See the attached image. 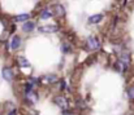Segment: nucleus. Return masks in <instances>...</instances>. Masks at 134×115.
Listing matches in <instances>:
<instances>
[{
	"instance_id": "f3484780",
	"label": "nucleus",
	"mask_w": 134,
	"mask_h": 115,
	"mask_svg": "<svg viewBox=\"0 0 134 115\" xmlns=\"http://www.w3.org/2000/svg\"><path fill=\"white\" fill-rule=\"evenodd\" d=\"M31 91H34V84H33V83H27V84H25V88H24V93L26 94V93H30Z\"/></svg>"
},
{
	"instance_id": "4468645a",
	"label": "nucleus",
	"mask_w": 134,
	"mask_h": 115,
	"mask_svg": "<svg viewBox=\"0 0 134 115\" xmlns=\"http://www.w3.org/2000/svg\"><path fill=\"white\" fill-rule=\"evenodd\" d=\"M43 81L48 83V84H52V83L57 81V76L53 75V74H48V75H44V76H43Z\"/></svg>"
},
{
	"instance_id": "a211bd4d",
	"label": "nucleus",
	"mask_w": 134,
	"mask_h": 115,
	"mask_svg": "<svg viewBox=\"0 0 134 115\" xmlns=\"http://www.w3.org/2000/svg\"><path fill=\"white\" fill-rule=\"evenodd\" d=\"M126 93H128V97H129V100L134 101V85H132V87H129V88H128Z\"/></svg>"
},
{
	"instance_id": "39448f33",
	"label": "nucleus",
	"mask_w": 134,
	"mask_h": 115,
	"mask_svg": "<svg viewBox=\"0 0 134 115\" xmlns=\"http://www.w3.org/2000/svg\"><path fill=\"white\" fill-rule=\"evenodd\" d=\"M20 45H21V38H20V36L14 35V36H12V38H10L9 48H10L12 50H17V49L20 48Z\"/></svg>"
},
{
	"instance_id": "2eb2a0df",
	"label": "nucleus",
	"mask_w": 134,
	"mask_h": 115,
	"mask_svg": "<svg viewBox=\"0 0 134 115\" xmlns=\"http://www.w3.org/2000/svg\"><path fill=\"white\" fill-rule=\"evenodd\" d=\"M18 65L21 67H30V62L25 57H18Z\"/></svg>"
},
{
	"instance_id": "dca6fc26",
	"label": "nucleus",
	"mask_w": 134,
	"mask_h": 115,
	"mask_svg": "<svg viewBox=\"0 0 134 115\" xmlns=\"http://www.w3.org/2000/svg\"><path fill=\"white\" fill-rule=\"evenodd\" d=\"M61 52L63 53H70L72 52V47H70V44H68V43H64V44H61Z\"/></svg>"
},
{
	"instance_id": "4be33fe9",
	"label": "nucleus",
	"mask_w": 134,
	"mask_h": 115,
	"mask_svg": "<svg viewBox=\"0 0 134 115\" xmlns=\"http://www.w3.org/2000/svg\"><path fill=\"white\" fill-rule=\"evenodd\" d=\"M8 115H17V110H16V109H10V110L8 111Z\"/></svg>"
},
{
	"instance_id": "6e6552de",
	"label": "nucleus",
	"mask_w": 134,
	"mask_h": 115,
	"mask_svg": "<svg viewBox=\"0 0 134 115\" xmlns=\"http://www.w3.org/2000/svg\"><path fill=\"white\" fill-rule=\"evenodd\" d=\"M35 29V22L34 21H26L22 25V31L24 33H31Z\"/></svg>"
},
{
	"instance_id": "0eeeda50",
	"label": "nucleus",
	"mask_w": 134,
	"mask_h": 115,
	"mask_svg": "<svg viewBox=\"0 0 134 115\" xmlns=\"http://www.w3.org/2000/svg\"><path fill=\"white\" fill-rule=\"evenodd\" d=\"M128 67H129V65H126V63H124V62H121V61H119V60L113 63V69H115L117 73H125V71L128 70Z\"/></svg>"
},
{
	"instance_id": "20e7f679",
	"label": "nucleus",
	"mask_w": 134,
	"mask_h": 115,
	"mask_svg": "<svg viewBox=\"0 0 134 115\" xmlns=\"http://www.w3.org/2000/svg\"><path fill=\"white\" fill-rule=\"evenodd\" d=\"M39 31L41 33H44V34H52V33H57L59 31V27L56 25H44V26H41L39 27Z\"/></svg>"
},
{
	"instance_id": "f8f14e48",
	"label": "nucleus",
	"mask_w": 134,
	"mask_h": 115,
	"mask_svg": "<svg viewBox=\"0 0 134 115\" xmlns=\"http://www.w3.org/2000/svg\"><path fill=\"white\" fill-rule=\"evenodd\" d=\"M25 98H26V101H29V102L34 104V102H37V101H38V94H37L34 91H31L30 93H26V94H25Z\"/></svg>"
},
{
	"instance_id": "412c9836",
	"label": "nucleus",
	"mask_w": 134,
	"mask_h": 115,
	"mask_svg": "<svg viewBox=\"0 0 134 115\" xmlns=\"http://www.w3.org/2000/svg\"><path fill=\"white\" fill-rule=\"evenodd\" d=\"M61 115H74L70 110H66V109H64V111L61 113Z\"/></svg>"
},
{
	"instance_id": "5701e85b",
	"label": "nucleus",
	"mask_w": 134,
	"mask_h": 115,
	"mask_svg": "<svg viewBox=\"0 0 134 115\" xmlns=\"http://www.w3.org/2000/svg\"><path fill=\"white\" fill-rule=\"evenodd\" d=\"M126 115H130V114H126Z\"/></svg>"
},
{
	"instance_id": "6ab92c4d",
	"label": "nucleus",
	"mask_w": 134,
	"mask_h": 115,
	"mask_svg": "<svg viewBox=\"0 0 134 115\" xmlns=\"http://www.w3.org/2000/svg\"><path fill=\"white\" fill-rule=\"evenodd\" d=\"M77 106L81 107V109H85V107H86V102H85L83 100H78V101H77Z\"/></svg>"
},
{
	"instance_id": "1a4fd4ad",
	"label": "nucleus",
	"mask_w": 134,
	"mask_h": 115,
	"mask_svg": "<svg viewBox=\"0 0 134 115\" xmlns=\"http://www.w3.org/2000/svg\"><path fill=\"white\" fill-rule=\"evenodd\" d=\"M53 14H52V9L51 8H43L41 12H39V18L41 20H48L51 18Z\"/></svg>"
},
{
	"instance_id": "f257e3e1",
	"label": "nucleus",
	"mask_w": 134,
	"mask_h": 115,
	"mask_svg": "<svg viewBox=\"0 0 134 115\" xmlns=\"http://www.w3.org/2000/svg\"><path fill=\"white\" fill-rule=\"evenodd\" d=\"M86 45H87L89 50H98V49H100V40L96 36H90L86 40Z\"/></svg>"
},
{
	"instance_id": "9d476101",
	"label": "nucleus",
	"mask_w": 134,
	"mask_h": 115,
	"mask_svg": "<svg viewBox=\"0 0 134 115\" xmlns=\"http://www.w3.org/2000/svg\"><path fill=\"white\" fill-rule=\"evenodd\" d=\"M119 61H121V62L129 65V63H130V54H129V52H126V50L121 52V53L119 54Z\"/></svg>"
},
{
	"instance_id": "ddd939ff",
	"label": "nucleus",
	"mask_w": 134,
	"mask_h": 115,
	"mask_svg": "<svg viewBox=\"0 0 134 115\" xmlns=\"http://www.w3.org/2000/svg\"><path fill=\"white\" fill-rule=\"evenodd\" d=\"M29 18H30V14H27V13L18 14L14 17V22H26V21H29Z\"/></svg>"
},
{
	"instance_id": "9b49d317",
	"label": "nucleus",
	"mask_w": 134,
	"mask_h": 115,
	"mask_svg": "<svg viewBox=\"0 0 134 115\" xmlns=\"http://www.w3.org/2000/svg\"><path fill=\"white\" fill-rule=\"evenodd\" d=\"M103 18H104V16L103 14H94V16H91L89 18V23H92V25H95V23H99V22H102L103 21Z\"/></svg>"
},
{
	"instance_id": "7ed1b4c3",
	"label": "nucleus",
	"mask_w": 134,
	"mask_h": 115,
	"mask_svg": "<svg viewBox=\"0 0 134 115\" xmlns=\"http://www.w3.org/2000/svg\"><path fill=\"white\" fill-rule=\"evenodd\" d=\"M53 104L57 105V106L61 107V109H66V107H68V101H66V98L63 97V96H56V97H53Z\"/></svg>"
},
{
	"instance_id": "423d86ee",
	"label": "nucleus",
	"mask_w": 134,
	"mask_h": 115,
	"mask_svg": "<svg viewBox=\"0 0 134 115\" xmlns=\"http://www.w3.org/2000/svg\"><path fill=\"white\" fill-rule=\"evenodd\" d=\"M3 78L7 80V81H12L14 79V71L10 69V67H4L3 69Z\"/></svg>"
},
{
	"instance_id": "b1692460",
	"label": "nucleus",
	"mask_w": 134,
	"mask_h": 115,
	"mask_svg": "<svg viewBox=\"0 0 134 115\" xmlns=\"http://www.w3.org/2000/svg\"><path fill=\"white\" fill-rule=\"evenodd\" d=\"M37 115H38V114H37Z\"/></svg>"
},
{
	"instance_id": "f03ea898",
	"label": "nucleus",
	"mask_w": 134,
	"mask_h": 115,
	"mask_svg": "<svg viewBox=\"0 0 134 115\" xmlns=\"http://www.w3.org/2000/svg\"><path fill=\"white\" fill-rule=\"evenodd\" d=\"M51 9H52V14L55 16V17H64L65 16V13H66V9L64 8V5H61V4H55V5H52L51 7Z\"/></svg>"
},
{
	"instance_id": "aec40b11",
	"label": "nucleus",
	"mask_w": 134,
	"mask_h": 115,
	"mask_svg": "<svg viewBox=\"0 0 134 115\" xmlns=\"http://www.w3.org/2000/svg\"><path fill=\"white\" fill-rule=\"evenodd\" d=\"M66 88V83H65V80H61L60 81V91H64Z\"/></svg>"
}]
</instances>
